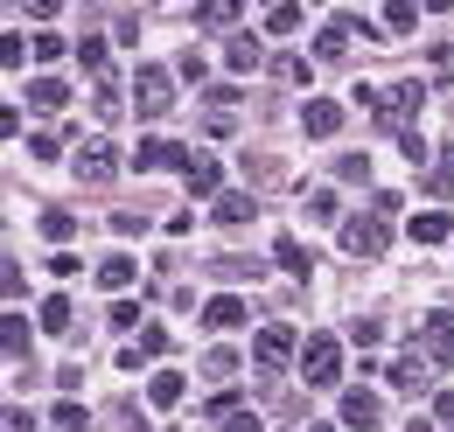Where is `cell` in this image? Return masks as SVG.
Here are the masks:
<instances>
[{"instance_id":"cell-1","label":"cell","mask_w":454,"mask_h":432,"mask_svg":"<svg viewBox=\"0 0 454 432\" xmlns=\"http://www.w3.org/2000/svg\"><path fill=\"white\" fill-rule=\"evenodd\" d=\"M336 377H342V342L336 335H308L301 342V383L308 390H336Z\"/></svg>"},{"instance_id":"cell-2","label":"cell","mask_w":454,"mask_h":432,"mask_svg":"<svg viewBox=\"0 0 454 432\" xmlns=\"http://www.w3.org/2000/svg\"><path fill=\"white\" fill-rule=\"evenodd\" d=\"M168 105H175V77L161 63H140V70H133V112H140V119H161Z\"/></svg>"},{"instance_id":"cell-3","label":"cell","mask_w":454,"mask_h":432,"mask_svg":"<svg viewBox=\"0 0 454 432\" xmlns=\"http://www.w3.org/2000/svg\"><path fill=\"white\" fill-rule=\"evenodd\" d=\"M385 244H392L385 210H364V216H349V223H342V251H349V258H378Z\"/></svg>"},{"instance_id":"cell-4","label":"cell","mask_w":454,"mask_h":432,"mask_svg":"<svg viewBox=\"0 0 454 432\" xmlns=\"http://www.w3.org/2000/svg\"><path fill=\"white\" fill-rule=\"evenodd\" d=\"M113 174H119V147H113V140H84V147H77V181L106 189Z\"/></svg>"},{"instance_id":"cell-5","label":"cell","mask_w":454,"mask_h":432,"mask_svg":"<svg viewBox=\"0 0 454 432\" xmlns=\"http://www.w3.org/2000/svg\"><path fill=\"white\" fill-rule=\"evenodd\" d=\"M294 349H301V335H294V328H286V321L259 328V342H252V356H259V370H280V363H286V356H294Z\"/></svg>"},{"instance_id":"cell-6","label":"cell","mask_w":454,"mask_h":432,"mask_svg":"<svg viewBox=\"0 0 454 432\" xmlns=\"http://www.w3.org/2000/svg\"><path fill=\"white\" fill-rule=\"evenodd\" d=\"M301 133H308V140H336L342 133V105L336 98H308V105H301Z\"/></svg>"},{"instance_id":"cell-7","label":"cell","mask_w":454,"mask_h":432,"mask_svg":"<svg viewBox=\"0 0 454 432\" xmlns=\"http://www.w3.org/2000/svg\"><path fill=\"white\" fill-rule=\"evenodd\" d=\"M161 349H168V328H140V342H133V349H119V370L133 377V370H147Z\"/></svg>"},{"instance_id":"cell-8","label":"cell","mask_w":454,"mask_h":432,"mask_svg":"<svg viewBox=\"0 0 454 432\" xmlns=\"http://www.w3.org/2000/svg\"><path fill=\"white\" fill-rule=\"evenodd\" d=\"M224 63H231V70H238V77H252V70L266 63V42H259L252 28H238V35H231V42H224Z\"/></svg>"},{"instance_id":"cell-9","label":"cell","mask_w":454,"mask_h":432,"mask_svg":"<svg viewBox=\"0 0 454 432\" xmlns=\"http://www.w3.org/2000/svg\"><path fill=\"white\" fill-rule=\"evenodd\" d=\"M378 419H385V405H378L371 390H342V426L349 432H371Z\"/></svg>"},{"instance_id":"cell-10","label":"cell","mask_w":454,"mask_h":432,"mask_svg":"<svg viewBox=\"0 0 454 432\" xmlns=\"http://www.w3.org/2000/svg\"><path fill=\"white\" fill-rule=\"evenodd\" d=\"M182 181H189V196H224V167L210 161V154H189Z\"/></svg>"},{"instance_id":"cell-11","label":"cell","mask_w":454,"mask_h":432,"mask_svg":"<svg viewBox=\"0 0 454 432\" xmlns=\"http://www.w3.org/2000/svg\"><path fill=\"white\" fill-rule=\"evenodd\" d=\"M427 356L454 370V314H427Z\"/></svg>"},{"instance_id":"cell-12","label":"cell","mask_w":454,"mask_h":432,"mask_svg":"<svg viewBox=\"0 0 454 432\" xmlns=\"http://www.w3.org/2000/svg\"><path fill=\"white\" fill-rule=\"evenodd\" d=\"M133 167H189V147H168V140H140V147H133Z\"/></svg>"},{"instance_id":"cell-13","label":"cell","mask_w":454,"mask_h":432,"mask_svg":"<svg viewBox=\"0 0 454 432\" xmlns=\"http://www.w3.org/2000/svg\"><path fill=\"white\" fill-rule=\"evenodd\" d=\"M454 237V216L448 210H419L412 216V244H448Z\"/></svg>"},{"instance_id":"cell-14","label":"cell","mask_w":454,"mask_h":432,"mask_svg":"<svg viewBox=\"0 0 454 432\" xmlns=\"http://www.w3.org/2000/svg\"><path fill=\"white\" fill-rule=\"evenodd\" d=\"M28 105L35 112H63L70 105V84H63V77H35V84H28Z\"/></svg>"},{"instance_id":"cell-15","label":"cell","mask_w":454,"mask_h":432,"mask_svg":"<svg viewBox=\"0 0 454 432\" xmlns=\"http://www.w3.org/2000/svg\"><path fill=\"white\" fill-rule=\"evenodd\" d=\"M203 328H245V300H238V293H217V300L203 307Z\"/></svg>"},{"instance_id":"cell-16","label":"cell","mask_w":454,"mask_h":432,"mask_svg":"<svg viewBox=\"0 0 454 432\" xmlns=\"http://www.w3.org/2000/svg\"><path fill=\"white\" fill-rule=\"evenodd\" d=\"M210 216H217V223H252V216H259V203H252V196H238V189H224Z\"/></svg>"},{"instance_id":"cell-17","label":"cell","mask_w":454,"mask_h":432,"mask_svg":"<svg viewBox=\"0 0 454 432\" xmlns=\"http://www.w3.org/2000/svg\"><path fill=\"white\" fill-rule=\"evenodd\" d=\"M342 42H349V14H336V21H329V28L315 35V56H322V63H336V56H342Z\"/></svg>"},{"instance_id":"cell-18","label":"cell","mask_w":454,"mask_h":432,"mask_svg":"<svg viewBox=\"0 0 454 432\" xmlns=\"http://www.w3.org/2000/svg\"><path fill=\"white\" fill-rule=\"evenodd\" d=\"M273 258H280V272H294V279H308V272H315L308 244H294V237H280V244H273Z\"/></svg>"},{"instance_id":"cell-19","label":"cell","mask_w":454,"mask_h":432,"mask_svg":"<svg viewBox=\"0 0 454 432\" xmlns=\"http://www.w3.org/2000/svg\"><path fill=\"white\" fill-rule=\"evenodd\" d=\"M147 405H161V412L182 405V377H175V370H154V377H147Z\"/></svg>"},{"instance_id":"cell-20","label":"cell","mask_w":454,"mask_h":432,"mask_svg":"<svg viewBox=\"0 0 454 432\" xmlns=\"http://www.w3.org/2000/svg\"><path fill=\"white\" fill-rule=\"evenodd\" d=\"M98 286H106V293H126V286H133V258H126V251H113V258L98 266Z\"/></svg>"},{"instance_id":"cell-21","label":"cell","mask_w":454,"mask_h":432,"mask_svg":"<svg viewBox=\"0 0 454 432\" xmlns=\"http://www.w3.org/2000/svg\"><path fill=\"white\" fill-rule=\"evenodd\" d=\"M392 383H398V390H427V356H398Z\"/></svg>"},{"instance_id":"cell-22","label":"cell","mask_w":454,"mask_h":432,"mask_svg":"<svg viewBox=\"0 0 454 432\" xmlns=\"http://www.w3.org/2000/svg\"><path fill=\"white\" fill-rule=\"evenodd\" d=\"M77 63H84L91 77H106V70H113V56H106V35H84V42H77Z\"/></svg>"},{"instance_id":"cell-23","label":"cell","mask_w":454,"mask_h":432,"mask_svg":"<svg viewBox=\"0 0 454 432\" xmlns=\"http://www.w3.org/2000/svg\"><path fill=\"white\" fill-rule=\"evenodd\" d=\"M419 98H427V84H398V91H392V112H385V126H398L405 112H419Z\"/></svg>"},{"instance_id":"cell-24","label":"cell","mask_w":454,"mask_h":432,"mask_svg":"<svg viewBox=\"0 0 454 432\" xmlns=\"http://www.w3.org/2000/svg\"><path fill=\"white\" fill-rule=\"evenodd\" d=\"M70 321H77V307H70L63 293H50V300H43V328H50V335H63Z\"/></svg>"},{"instance_id":"cell-25","label":"cell","mask_w":454,"mask_h":432,"mask_svg":"<svg viewBox=\"0 0 454 432\" xmlns=\"http://www.w3.org/2000/svg\"><path fill=\"white\" fill-rule=\"evenodd\" d=\"M273 77H280V84H308L315 63H308V56H273Z\"/></svg>"},{"instance_id":"cell-26","label":"cell","mask_w":454,"mask_h":432,"mask_svg":"<svg viewBox=\"0 0 454 432\" xmlns=\"http://www.w3.org/2000/svg\"><path fill=\"white\" fill-rule=\"evenodd\" d=\"M385 28H392V35H412V28H419V7H412V0H392V7H385Z\"/></svg>"},{"instance_id":"cell-27","label":"cell","mask_w":454,"mask_h":432,"mask_svg":"<svg viewBox=\"0 0 454 432\" xmlns=\"http://www.w3.org/2000/svg\"><path fill=\"white\" fill-rule=\"evenodd\" d=\"M7 363H28V321L7 314Z\"/></svg>"},{"instance_id":"cell-28","label":"cell","mask_w":454,"mask_h":432,"mask_svg":"<svg viewBox=\"0 0 454 432\" xmlns=\"http://www.w3.org/2000/svg\"><path fill=\"white\" fill-rule=\"evenodd\" d=\"M196 21H203V28H231V21H238V7H231V0H203V7H196Z\"/></svg>"},{"instance_id":"cell-29","label":"cell","mask_w":454,"mask_h":432,"mask_svg":"<svg viewBox=\"0 0 454 432\" xmlns=\"http://www.w3.org/2000/svg\"><path fill=\"white\" fill-rule=\"evenodd\" d=\"M294 28H301V7H294V0H280V7L266 14V35H294Z\"/></svg>"},{"instance_id":"cell-30","label":"cell","mask_w":454,"mask_h":432,"mask_svg":"<svg viewBox=\"0 0 454 432\" xmlns=\"http://www.w3.org/2000/svg\"><path fill=\"white\" fill-rule=\"evenodd\" d=\"M43 237H50V244H70V237H77L70 210H50V216H43Z\"/></svg>"},{"instance_id":"cell-31","label":"cell","mask_w":454,"mask_h":432,"mask_svg":"<svg viewBox=\"0 0 454 432\" xmlns=\"http://www.w3.org/2000/svg\"><path fill=\"white\" fill-rule=\"evenodd\" d=\"M91 426V412H84V405H70V397H63L57 405V432H84Z\"/></svg>"},{"instance_id":"cell-32","label":"cell","mask_w":454,"mask_h":432,"mask_svg":"<svg viewBox=\"0 0 454 432\" xmlns=\"http://www.w3.org/2000/svg\"><path fill=\"white\" fill-rule=\"evenodd\" d=\"M21 56H35V42H21V35H0V63H7V70H21Z\"/></svg>"},{"instance_id":"cell-33","label":"cell","mask_w":454,"mask_h":432,"mask_svg":"<svg viewBox=\"0 0 454 432\" xmlns=\"http://www.w3.org/2000/svg\"><path fill=\"white\" fill-rule=\"evenodd\" d=\"M308 216H315V223H336V196H329V189H315V196H308Z\"/></svg>"},{"instance_id":"cell-34","label":"cell","mask_w":454,"mask_h":432,"mask_svg":"<svg viewBox=\"0 0 454 432\" xmlns=\"http://www.w3.org/2000/svg\"><path fill=\"white\" fill-rule=\"evenodd\" d=\"M203 370H210V377H231V370H238V356H231V349H210V356H203Z\"/></svg>"},{"instance_id":"cell-35","label":"cell","mask_w":454,"mask_h":432,"mask_svg":"<svg viewBox=\"0 0 454 432\" xmlns=\"http://www.w3.org/2000/svg\"><path fill=\"white\" fill-rule=\"evenodd\" d=\"M63 56V35H50V28H43V35H35V63H57Z\"/></svg>"},{"instance_id":"cell-36","label":"cell","mask_w":454,"mask_h":432,"mask_svg":"<svg viewBox=\"0 0 454 432\" xmlns=\"http://www.w3.org/2000/svg\"><path fill=\"white\" fill-rule=\"evenodd\" d=\"M336 174H342V181H364V174H371V161H364V154H342Z\"/></svg>"},{"instance_id":"cell-37","label":"cell","mask_w":454,"mask_h":432,"mask_svg":"<svg viewBox=\"0 0 454 432\" xmlns=\"http://www.w3.org/2000/svg\"><path fill=\"white\" fill-rule=\"evenodd\" d=\"M91 112H98V119H119V91H113V84H98V98H91Z\"/></svg>"},{"instance_id":"cell-38","label":"cell","mask_w":454,"mask_h":432,"mask_svg":"<svg viewBox=\"0 0 454 432\" xmlns=\"http://www.w3.org/2000/svg\"><path fill=\"white\" fill-rule=\"evenodd\" d=\"M175 77H182V84H203V56L189 50V56H182V63H175Z\"/></svg>"},{"instance_id":"cell-39","label":"cell","mask_w":454,"mask_h":432,"mask_svg":"<svg viewBox=\"0 0 454 432\" xmlns=\"http://www.w3.org/2000/svg\"><path fill=\"white\" fill-rule=\"evenodd\" d=\"M113 230H119V237H140V230H147V216H133V210H119V216H113Z\"/></svg>"},{"instance_id":"cell-40","label":"cell","mask_w":454,"mask_h":432,"mask_svg":"<svg viewBox=\"0 0 454 432\" xmlns=\"http://www.w3.org/2000/svg\"><path fill=\"white\" fill-rule=\"evenodd\" d=\"M224 432H259V412H231Z\"/></svg>"},{"instance_id":"cell-41","label":"cell","mask_w":454,"mask_h":432,"mask_svg":"<svg viewBox=\"0 0 454 432\" xmlns=\"http://www.w3.org/2000/svg\"><path fill=\"white\" fill-rule=\"evenodd\" d=\"M7 432H35V419H28L21 405H14V412H7Z\"/></svg>"},{"instance_id":"cell-42","label":"cell","mask_w":454,"mask_h":432,"mask_svg":"<svg viewBox=\"0 0 454 432\" xmlns=\"http://www.w3.org/2000/svg\"><path fill=\"white\" fill-rule=\"evenodd\" d=\"M315 432H342V426H315Z\"/></svg>"}]
</instances>
